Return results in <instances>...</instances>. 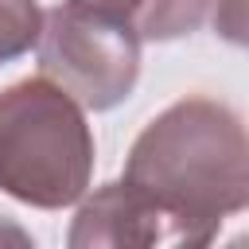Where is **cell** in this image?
<instances>
[{"instance_id":"2","label":"cell","mask_w":249,"mask_h":249,"mask_svg":"<svg viewBox=\"0 0 249 249\" xmlns=\"http://www.w3.org/2000/svg\"><path fill=\"white\" fill-rule=\"evenodd\" d=\"M93 175V132L82 105L47 78H23L0 93V191L62 210Z\"/></svg>"},{"instance_id":"6","label":"cell","mask_w":249,"mask_h":249,"mask_svg":"<svg viewBox=\"0 0 249 249\" xmlns=\"http://www.w3.org/2000/svg\"><path fill=\"white\" fill-rule=\"evenodd\" d=\"M43 12L35 0H0V62L19 58L35 47Z\"/></svg>"},{"instance_id":"8","label":"cell","mask_w":249,"mask_h":249,"mask_svg":"<svg viewBox=\"0 0 249 249\" xmlns=\"http://www.w3.org/2000/svg\"><path fill=\"white\" fill-rule=\"evenodd\" d=\"M0 241H27L19 230H8V226H0Z\"/></svg>"},{"instance_id":"1","label":"cell","mask_w":249,"mask_h":249,"mask_svg":"<svg viewBox=\"0 0 249 249\" xmlns=\"http://www.w3.org/2000/svg\"><path fill=\"white\" fill-rule=\"evenodd\" d=\"M124 183L160 202L206 245L226 214L249 206V140L241 117L214 97H183L163 109L132 144Z\"/></svg>"},{"instance_id":"7","label":"cell","mask_w":249,"mask_h":249,"mask_svg":"<svg viewBox=\"0 0 249 249\" xmlns=\"http://www.w3.org/2000/svg\"><path fill=\"white\" fill-rule=\"evenodd\" d=\"M218 4H226V12H230V23H222V31L233 39V43H241L245 35V23H241V0H218Z\"/></svg>"},{"instance_id":"3","label":"cell","mask_w":249,"mask_h":249,"mask_svg":"<svg viewBox=\"0 0 249 249\" xmlns=\"http://www.w3.org/2000/svg\"><path fill=\"white\" fill-rule=\"evenodd\" d=\"M39 70L82 109L121 105L140 78V35L105 12L86 4H58L39 27Z\"/></svg>"},{"instance_id":"5","label":"cell","mask_w":249,"mask_h":249,"mask_svg":"<svg viewBox=\"0 0 249 249\" xmlns=\"http://www.w3.org/2000/svg\"><path fill=\"white\" fill-rule=\"evenodd\" d=\"M74 4L117 16L140 39H152V43H167L198 31L214 8V0H74Z\"/></svg>"},{"instance_id":"4","label":"cell","mask_w":249,"mask_h":249,"mask_svg":"<svg viewBox=\"0 0 249 249\" xmlns=\"http://www.w3.org/2000/svg\"><path fill=\"white\" fill-rule=\"evenodd\" d=\"M70 245H187V233L160 202L121 179L82 202Z\"/></svg>"}]
</instances>
